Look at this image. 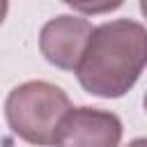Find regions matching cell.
Masks as SVG:
<instances>
[{
  "instance_id": "6da1fadb",
  "label": "cell",
  "mask_w": 147,
  "mask_h": 147,
  "mask_svg": "<svg viewBox=\"0 0 147 147\" xmlns=\"http://www.w3.org/2000/svg\"><path fill=\"white\" fill-rule=\"evenodd\" d=\"M145 64V30L133 21H115L92 30L76 67L80 85L99 96H119Z\"/></svg>"
},
{
  "instance_id": "7a4b0ae2",
  "label": "cell",
  "mask_w": 147,
  "mask_h": 147,
  "mask_svg": "<svg viewBox=\"0 0 147 147\" xmlns=\"http://www.w3.org/2000/svg\"><path fill=\"white\" fill-rule=\"evenodd\" d=\"M67 110V94L48 83H25L7 99V119L11 129L34 145H53Z\"/></svg>"
},
{
  "instance_id": "3957f363",
  "label": "cell",
  "mask_w": 147,
  "mask_h": 147,
  "mask_svg": "<svg viewBox=\"0 0 147 147\" xmlns=\"http://www.w3.org/2000/svg\"><path fill=\"white\" fill-rule=\"evenodd\" d=\"M122 138V124L115 115L76 108L67 110L55 131V147H117Z\"/></svg>"
},
{
  "instance_id": "277c9868",
  "label": "cell",
  "mask_w": 147,
  "mask_h": 147,
  "mask_svg": "<svg viewBox=\"0 0 147 147\" xmlns=\"http://www.w3.org/2000/svg\"><path fill=\"white\" fill-rule=\"evenodd\" d=\"M92 30L94 28L85 18L71 16H60L46 23L41 30V51L46 60L62 69H76Z\"/></svg>"
},
{
  "instance_id": "5b68a950",
  "label": "cell",
  "mask_w": 147,
  "mask_h": 147,
  "mask_svg": "<svg viewBox=\"0 0 147 147\" xmlns=\"http://www.w3.org/2000/svg\"><path fill=\"white\" fill-rule=\"evenodd\" d=\"M67 5H71L74 9L78 11H85V14H101V11H110V9H117L122 5V0H64Z\"/></svg>"
},
{
  "instance_id": "8992f818",
  "label": "cell",
  "mask_w": 147,
  "mask_h": 147,
  "mask_svg": "<svg viewBox=\"0 0 147 147\" xmlns=\"http://www.w3.org/2000/svg\"><path fill=\"white\" fill-rule=\"evenodd\" d=\"M5 14H7V0H0V23L5 21Z\"/></svg>"
},
{
  "instance_id": "52a82bcc",
  "label": "cell",
  "mask_w": 147,
  "mask_h": 147,
  "mask_svg": "<svg viewBox=\"0 0 147 147\" xmlns=\"http://www.w3.org/2000/svg\"><path fill=\"white\" fill-rule=\"evenodd\" d=\"M129 147H145V140H136L133 145H129Z\"/></svg>"
}]
</instances>
